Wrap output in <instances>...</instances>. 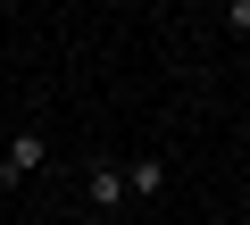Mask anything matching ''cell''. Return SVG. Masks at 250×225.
<instances>
[{
    "label": "cell",
    "instance_id": "6da1fadb",
    "mask_svg": "<svg viewBox=\"0 0 250 225\" xmlns=\"http://www.w3.org/2000/svg\"><path fill=\"white\" fill-rule=\"evenodd\" d=\"M42 159H50L42 125H17V134H9V150H0V192H17V184H34V175H42Z\"/></svg>",
    "mask_w": 250,
    "mask_h": 225
},
{
    "label": "cell",
    "instance_id": "7a4b0ae2",
    "mask_svg": "<svg viewBox=\"0 0 250 225\" xmlns=\"http://www.w3.org/2000/svg\"><path fill=\"white\" fill-rule=\"evenodd\" d=\"M83 208L92 217H117L125 208V159H92L83 167Z\"/></svg>",
    "mask_w": 250,
    "mask_h": 225
},
{
    "label": "cell",
    "instance_id": "3957f363",
    "mask_svg": "<svg viewBox=\"0 0 250 225\" xmlns=\"http://www.w3.org/2000/svg\"><path fill=\"white\" fill-rule=\"evenodd\" d=\"M125 192H134V200H159L167 192V159H134V167H125Z\"/></svg>",
    "mask_w": 250,
    "mask_h": 225
},
{
    "label": "cell",
    "instance_id": "277c9868",
    "mask_svg": "<svg viewBox=\"0 0 250 225\" xmlns=\"http://www.w3.org/2000/svg\"><path fill=\"white\" fill-rule=\"evenodd\" d=\"M134 225H159V217H134Z\"/></svg>",
    "mask_w": 250,
    "mask_h": 225
}]
</instances>
